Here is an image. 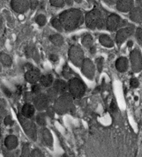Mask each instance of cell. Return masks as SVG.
Wrapping results in <instances>:
<instances>
[{
    "mask_svg": "<svg viewBox=\"0 0 142 157\" xmlns=\"http://www.w3.org/2000/svg\"><path fill=\"white\" fill-rule=\"evenodd\" d=\"M50 41L51 43H53L55 46L57 47H60L63 45L64 43V39H63V36L59 34H55V35H52L50 36Z\"/></svg>",
    "mask_w": 142,
    "mask_h": 157,
    "instance_id": "25",
    "label": "cell"
},
{
    "mask_svg": "<svg viewBox=\"0 0 142 157\" xmlns=\"http://www.w3.org/2000/svg\"><path fill=\"white\" fill-rule=\"evenodd\" d=\"M36 122L39 125L44 126L46 124V115L44 113H39L36 117Z\"/></svg>",
    "mask_w": 142,
    "mask_h": 157,
    "instance_id": "29",
    "label": "cell"
},
{
    "mask_svg": "<svg viewBox=\"0 0 142 157\" xmlns=\"http://www.w3.org/2000/svg\"><path fill=\"white\" fill-rule=\"evenodd\" d=\"M53 87L56 89L58 94H64L66 93L67 89H68V85L64 80H61V79H57L54 81L53 83Z\"/></svg>",
    "mask_w": 142,
    "mask_h": 157,
    "instance_id": "18",
    "label": "cell"
},
{
    "mask_svg": "<svg viewBox=\"0 0 142 157\" xmlns=\"http://www.w3.org/2000/svg\"><path fill=\"white\" fill-rule=\"evenodd\" d=\"M50 5L55 7H63L65 5V0H50Z\"/></svg>",
    "mask_w": 142,
    "mask_h": 157,
    "instance_id": "31",
    "label": "cell"
},
{
    "mask_svg": "<svg viewBox=\"0 0 142 157\" xmlns=\"http://www.w3.org/2000/svg\"><path fill=\"white\" fill-rule=\"evenodd\" d=\"M132 41H129V42H128V43H127V45L128 46H129V47H132Z\"/></svg>",
    "mask_w": 142,
    "mask_h": 157,
    "instance_id": "46",
    "label": "cell"
},
{
    "mask_svg": "<svg viewBox=\"0 0 142 157\" xmlns=\"http://www.w3.org/2000/svg\"><path fill=\"white\" fill-rule=\"evenodd\" d=\"M63 75L65 78H70L71 76L72 75V71L70 69V67L66 64L64 67V70H63Z\"/></svg>",
    "mask_w": 142,
    "mask_h": 157,
    "instance_id": "33",
    "label": "cell"
},
{
    "mask_svg": "<svg viewBox=\"0 0 142 157\" xmlns=\"http://www.w3.org/2000/svg\"><path fill=\"white\" fill-rule=\"evenodd\" d=\"M121 18L119 15L116 14V13H111L109 14L106 19V29L113 32L117 30L118 27L121 25Z\"/></svg>",
    "mask_w": 142,
    "mask_h": 157,
    "instance_id": "11",
    "label": "cell"
},
{
    "mask_svg": "<svg viewBox=\"0 0 142 157\" xmlns=\"http://www.w3.org/2000/svg\"><path fill=\"white\" fill-rule=\"evenodd\" d=\"M13 124V121L12 120V117H10V116H7L6 118H5V124H6V125H11V124Z\"/></svg>",
    "mask_w": 142,
    "mask_h": 157,
    "instance_id": "39",
    "label": "cell"
},
{
    "mask_svg": "<svg viewBox=\"0 0 142 157\" xmlns=\"http://www.w3.org/2000/svg\"><path fill=\"white\" fill-rule=\"evenodd\" d=\"M50 101L48 98L47 94L43 93H40L38 94H36V95H35L34 100H33L34 106L39 111L44 110V109H48L49 105H50Z\"/></svg>",
    "mask_w": 142,
    "mask_h": 157,
    "instance_id": "9",
    "label": "cell"
},
{
    "mask_svg": "<svg viewBox=\"0 0 142 157\" xmlns=\"http://www.w3.org/2000/svg\"><path fill=\"white\" fill-rule=\"evenodd\" d=\"M34 97H35V95L33 94V93H26L25 99L27 101H33L34 100Z\"/></svg>",
    "mask_w": 142,
    "mask_h": 157,
    "instance_id": "40",
    "label": "cell"
},
{
    "mask_svg": "<svg viewBox=\"0 0 142 157\" xmlns=\"http://www.w3.org/2000/svg\"><path fill=\"white\" fill-rule=\"evenodd\" d=\"M130 85H131L132 87H133V88L138 87V86H140V82H139L138 78H132V79L130 80Z\"/></svg>",
    "mask_w": 142,
    "mask_h": 157,
    "instance_id": "37",
    "label": "cell"
},
{
    "mask_svg": "<svg viewBox=\"0 0 142 157\" xmlns=\"http://www.w3.org/2000/svg\"><path fill=\"white\" fill-rule=\"evenodd\" d=\"M50 59L52 61V62H56V61L58 60V57H57V55H55V54H50Z\"/></svg>",
    "mask_w": 142,
    "mask_h": 157,
    "instance_id": "42",
    "label": "cell"
},
{
    "mask_svg": "<svg viewBox=\"0 0 142 157\" xmlns=\"http://www.w3.org/2000/svg\"><path fill=\"white\" fill-rule=\"evenodd\" d=\"M41 89H42V87H41L40 85H38L37 83H36V84H34V85L32 86V93L34 94L35 95H36V94L41 93Z\"/></svg>",
    "mask_w": 142,
    "mask_h": 157,
    "instance_id": "36",
    "label": "cell"
},
{
    "mask_svg": "<svg viewBox=\"0 0 142 157\" xmlns=\"http://www.w3.org/2000/svg\"><path fill=\"white\" fill-rule=\"evenodd\" d=\"M81 43H82V45L85 47L86 49H87V50L92 49L93 47L94 46V45L93 37L91 36V35H89V34H86V35L83 36L82 39H81Z\"/></svg>",
    "mask_w": 142,
    "mask_h": 157,
    "instance_id": "23",
    "label": "cell"
},
{
    "mask_svg": "<svg viewBox=\"0 0 142 157\" xmlns=\"http://www.w3.org/2000/svg\"><path fill=\"white\" fill-rule=\"evenodd\" d=\"M3 90H4V92L6 93V94L7 96H9V97H10V96L12 95V93H11V91H10V90H8L7 88H6V87H3Z\"/></svg>",
    "mask_w": 142,
    "mask_h": 157,
    "instance_id": "43",
    "label": "cell"
},
{
    "mask_svg": "<svg viewBox=\"0 0 142 157\" xmlns=\"http://www.w3.org/2000/svg\"><path fill=\"white\" fill-rule=\"evenodd\" d=\"M18 119L27 136L31 140L36 141L37 140V129H36L35 123L29 120V118H26L21 114H18Z\"/></svg>",
    "mask_w": 142,
    "mask_h": 157,
    "instance_id": "5",
    "label": "cell"
},
{
    "mask_svg": "<svg viewBox=\"0 0 142 157\" xmlns=\"http://www.w3.org/2000/svg\"><path fill=\"white\" fill-rule=\"evenodd\" d=\"M0 62L4 66L10 67L13 64V59L8 54L5 52H0Z\"/></svg>",
    "mask_w": 142,
    "mask_h": 157,
    "instance_id": "24",
    "label": "cell"
},
{
    "mask_svg": "<svg viewBox=\"0 0 142 157\" xmlns=\"http://www.w3.org/2000/svg\"><path fill=\"white\" fill-rule=\"evenodd\" d=\"M81 71L86 78L93 79L94 78V74H95V64L93 63L91 59L85 58L83 64L81 65Z\"/></svg>",
    "mask_w": 142,
    "mask_h": 157,
    "instance_id": "10",
    "label": "cell"
},
{
    "mask_svg": "<svg viewBox=\"0 0 142 157\" xmlns=\"http://www.w3.org/2000/svg\"><path fill=\"white\" fill-rule=\"evenodd\" d=\"M115 66L119 72H125L128 69V59L125 57H119L117 59Z\"/></svg>",
    "mask_w": 142,
    "mask_h": 157,
    "instance_id": "19",
    "label": "cell"
},
{
    "mask_svg": "<svg viewBox=\"0 0 142 157\" xmlns=\"http://www.w3.org/2000/svg\"><path fill=\"white\" fill-rule=\"evenodd\" d=\"M129 18L132 21L136 23L142 22V8L140 6L132 8L129 13Z\"/></svg>",
    "mask_w": 142,
    "mask_h": 157,
    "instance_id": "15",
    "label": "cell"
},
{
    "mask_svg": "<svg viewBox=\"0 0 142 157\" xmlns=\"http://www.w3.org/2000/svg\"><path fill=\"white\" fill-rule=\"evenodd\" d=\"M46 94H47V96H48V98L50 99V101H55L58 98V97H57L58 93L56 91V89H55L54 87H50V88H49V89L47 90Z\"/></svg>",
    "mask_w": 142,
    "mask_h": 157,
    "instance_id": "26",
    "label": "cell"
},
{
    "mask_svg": "<svg viewBox=\"0 0 142 157\" xmlns=\"http://www.w3.org/2000/svg\"><path fill=\"white\" fill-rule=\"evenodd\" d=\"M20 157H31V151H30L29 144H28V143L23 144Z\"/></svg>",
    "mask_w": 142,
    "mask_h": 157,
    "instance_id": "27",
    "label": "cell"
},
{
    "mask_svg": "<svg viewBox=\"0 0 142 157\" xmlns=\"http://www.w3.org/2000/svg\"><path fill=\"white\" fill-rule=\"evenodd\" d=\"M41 135H42V139L44 144L50 147H53V137L52 134L50 132V130L45 127H43L41 129Z\"/></svg>",
    "mask_w": 142,
    "mask_h": 157,
    "instance_id": "16",
    "label": "cell"
},
{
    "mask_svg": "<svg viewBox=\"0 0 142 157\" xmlns=\"http://www.w3.org/2000/svg\"><path fill=\"white\" fill-rule=\"evenodd\" d=\"M72 103H73V97L70 94L65 93L60 95L57 100L54 101L53 109L55 113L63 115L71 109L72 107Z\"/></svg>",
    "mask_w": 142,
    "mask_h": 157,
    "instance_id": "3",
    "label": "cell"
},
{
    "mask_svg": "<svg viewBox=\"0 0 142 157\" xmlns=\"http://www.w3.org/2000/svg\"><path fill=\"white\" fill-rule=\"evenodd\" d=\"M2 71V66H1V64H0V72Z\"/></svg>",
    "mask_w": 142,
    "mask_h": 157,
    "instance_id": "47",
    "label": "cell"
},
{
    "mask_svg": "<svg viewBox=\"0 0 142 157\" xmlns=\"http://www.w3.org/2000/svg\"><path fill=\"white\" fill-rule=\"evenodd\" d=\"M117 9L121 13H130L131 10L134 7L133 0H118L117 1Z\"/></svg>",
    "mask_w": 142,
    "mask_h": 157,
    "instance_id": "14",
    "label": "cell"
},
{
    "mask_svg": "<svg viewBox=\"0 0 142 157\" xmlns=\"http://www.w3.org/2000/svg\"><path fill=\"white\" fill-rule=\"evenodd\" d=\"M19 145L18 138L15 135H9L5 140V146L8 150H14Z\"/></svg>",
    "mask_w": 142,
    "mask_h": 157,
    "instance_id": "17",
    "label": "cell"
},
{
    "mask_svg": "<svg viewBox=\"0 0 142 157\" xmlns=\"http://www.w3.org/2000/svg\"><path fill=\"white\" fill-rule=\"evenodd\" d=\"M0 26H1V21H0Z\"/></svg>",
    "mask_w": 142,
    "mask_h": 157,
    "instance_id": "48",
    "label": "cell"
},
{
    "mask_svg": "<svg viewBox=\"0 0 142 157\" xmlns=\"http://www.w3.org/2000/svg\"><path fill=\"white\" fill-rule=\"evenodd\" d=\"M58 19L65 31H72L78 29L85 21L83 13L77 8H71L62 12Z\"/></svg>",
    "mask_w": 142,
    "mask_h": 157,
    "instance_id": "1",
    "label": "cell"
},
{
    "mask_svg": "<svg viewBox=\"0 0 142 157\" xmlns=\"http://www.w3.org/2000/svg\"><path fill=\"white\" fill-rule=\"evenodd\" d=\"M39 81L42 86H43L44 87H49L54 83V78L51 74H45V75L41 76Z\"/></svg>",
    "mask_w": 142,
    "mask_h": 157,
    "instance_id": "22",
    "label": "cell"
},
{
    "mask_svg": "<svg viewBox=\"0 0 142 157\" xmlns=\"http://www.w3.org/2000/svg\"><path fill=\"white\" fill-rule=\"evenodd\" d=\"M36 21L40 27H43V26H45V24L47 23V19H46L45 15L39 14L36 17Z\"/></svg>",
    "mask_w": 142,
    "mask_h": 157,
    "instance_id": "30",
    "label": "cell"
},
{
    "mask_svg": "<svg viewBox=\"0 0 142 157\" xmlns=\"http://www.w3.org/2000/svg\"><path fill=\"white\" fill-rule=\"evenodd\" d=\"M103 63H104V60H103L102 57H98V58H96V60H95V64H96V66H95V67H97V70H98L99 72H101V71H102Z\"/></svg>",
    "mask_w": 142,
    "mask_h": 157,
    "instance_id": "32",
    "label": "cell"
},
{
    "mask_svg": "<svg viewBox=\"0 0 142 157\" xmlns=\"http://www.w3.org/2000/svg\"><path fill=\"white\" fill-rule=\"evenodd\" d=\"M41 78V71L39 69H37L36 67H33L31 69H29L25 73V78L26 80L31 83V84H36L37 81L40 80Z\"/></svg>",
    "mask_w": 142,
    "mask_h": 157,
    "instance_id": "13",
    "label": "cell"
},
{
    "mask_svg": "<svg viewBox=\"0 0 142 157\" xmlns=\"http://www.w3.org/2000/svg\"><path fill=\"white\" fill-rule=\"evenodd\" d=\"M36 112V108L35 106H33L32 104L30 103H25L23 105L21 109V113L23 117H25L26 118H30L32 117Z\"/></svg>",
    "mask_w": 142,
    "mask_h": 157,
    "instance_id": "20",
    "label": "cell"
},
{
    "mask_svg": "<svg viewBox=\"0 0 142 157\" xmlns=\"http://www.w3.org/2000/svg\"><path fill=\"white\" fill-rule=\"evenodd\" d=\"M99 42L103 47H106V48H112L114 46L113 40L110 38V36L104 35V34L99 36Z\"/></svg>",
    "mask_w": 142,
    "mask_h": 157,
    "instance_id": "21",
    "label": "cell"
},
{
    "mask_svg": "<svg viewBox=\"0 0 142 157\" xmlns=\"http://www.w3.org/2000/svg\"><path fill=\"white\" fill-rule=\"evenodd\" d=\"M135 35H136L137 41L140 44H142V28H138V29H136Z\"/></svg>",
    "mask_w": 142,
    "mask_h": 157,
    "instance_id": "35",
    "label": "cell"
},
{
    "mask_svg": "<svg viewBox=\"0 0 142 157\" xmlns=\"http://www.w3.org/2000/svg\"><path fill=\"white\" fill-rule=\"evenodd\" d=\"M11 6L17 13H24L30 8L28 0H13L11 1Z\"/></svg>",
    "mask_w": 142,
    "mask_h": 157,
    "instance_id": "12",
    "label": "cell"
},
{
    "mask_svg": "<svg viewBox=\"0 0 142 157\" xmlns=\"http://www.w3.org/2000/svg\"><path fill=\"white\" fill-rule=\"evenodd\" d=\"M65 4L68 5V6H72L73 1H71V0H65Z\"/></svg>",
    "mask_w": 142,
    "mask_h": 157,
    "instance_id": "45",
    "label": "cell"
},
{
    "mask_svg": "<svg viewBox=\"0 0 142 157\" xmlns=\"http://www.w3.org/2000/svg\"><path fill=\"white\" fill-rule=\"evenodd\" d=\"M31 157H44V155L39 148H35L31 151Z\"/></svg>",
    "mask_w": 142,
    "mask_h": 157,
    "instance_id": "34",
    "label": "cell"
},
{
    "mask_svg": "<svg viewBox=\"0 0 142 157\" xmlns=\"http://www.w3.org/2000/svg\"><path fill=\"white\" fill-rule=\"evenodd\" d=\"M106 19L100 9L94 8L86 13V26L89 29H106Z\"/></svg>",
    "mask_w": 142,
    "mask_h": 157,
    "instance_id": "2",
    "label": "cell"
},
{
    "mask_svg": "<svg viewBox=\"0 0 142 157\" xmlns=\"http://www.w3.org/2000/svg\"><path fill=\"white\" fill-rule=\"evenodd\" d=\"M39 5V2L36 1V0H32V1H29V6H30V9L31 10H35Z\"/></svg>",
    "mask_w": 142,
    "mask_h": 157,
    "instance_id": "38",
    "label": "cell"
},
{
    "mask_svg": "<svg viewBox=\"0 0 142 157\" xmlns=\"http://www.w3.org/2000/svg\"><path fill=\"white\" fill-rule=\"evenodd\" d=\"M134 33V26L133 25H129L125 28H123L117 30L116 34V43L117 44H122L125 43L128 38L133 35Z\"/></svg>",
    "mask_w": 142,
    "mask_h": 157,
    "instance_id": "8",
    "label": "cell"
},
{
    "mask_svg": "<svg viewBox=\"0 0 142 157\" xmlns=\"http://www.w3.org/2000/svg\"><path fill=\"white\" fill-rule=\"evenodd\" d=\"M89 51H90V53H91L92 55L93 54H94V53H95V51H96V48H95V46H94L92 49H90Z\"/></svg>",
    "mask_w": 142,
    "mask_h": 157,
    "instance_id": "44",
    "label": "cell"
},
{
    "mask_svg": "<svg viewBox=\"0 0 142 157\" xmlns=\"http://www.w3.org/2000/svg\"><path fill=\"white\" fill-rule=\"evenodd\" d=\"M51 25L52 27L55 29H57V31H63L64 28H63V25L60 21V20L58 18H54L51 20Z\"/></svg>",
    "mask_w": 142,
    "mask_h": 157,
    "instance_id": "28",
    "label": "cell"
},
{
    "mask_svg": "<svg viewBox=\"0 0 142 157\" xmlns=\"http://www.w3.org/2000/svg\"><path fill=\"white\" fill-rule=\"evenodd\" d=\"M54 113H55V111H54L53 108H48V109H47V114L49 115L50 117H54Z\"/></svg>",
    "mask_w": 142,
    "mask_h": 157,
    "instance_id": "41",
    "label": "cell"
},
{
    "mask_svg": "<svg viewBox=\"0 0 142 157\" xmlns=\"http://www.w3.org/2000/svg\"><path fill=\"white\" fill-rule=\"evenodd\" d=\"M68 57L72 64L77 67H81L85 59L84 51L79 45H72L68 50Z\"/></svg>",
    "mask_w": 142,
    "mask_h": 157,
    "instance_id": "6",
    "label": "cell"
},
{
    "mask_svg": "<svg viewBox=\"0 0 142 157\" xmlns=\"http://www.w3.org/2000/svg\"><path fill=\"white\" fill-rule=\"evenodd\" d=\"M131 67L134 72H140L142 70V54L139 49L132 50L130 54Z\"/></svg>",
    "mask_w": 142,
    "mask_h": 157,
    "instance_id": "7",
    "label": "cell"
},
{
    "mask_svg": "<svg viewBox=\"0 0 142 157\" xmlns=\"http://www.w3.org/2000/svg\"><path fill=\"white\" fill-rule=\"evenodd\" d=\"M68 88L70 91V94L73 97V99H79L85 94L86 86L80 78L75 77L70 79Z\"/></svg>",
    "mask_w": 142,
    "mask_h": 157,
    "instance_id": "4",
    "label": "cell"
}]
</instances>
